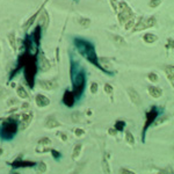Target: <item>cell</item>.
Segmentation results:
<instances>
[{"instance_id": "6da1fadb", "label": "cell", "mask_w": 174, "mask_h": 174, "mask_svg": "<svg viewBox=\"0 0 174 174\" xmlns=\"http://www.w3.org/2000/svg\"><path fill=\"white\" fill-rule=\"evenodd\" d=\"M23 66L25 67V78L28 82V85L30 86V88L34 87V82H35V75L37 72V63H36V57L35 56H30L28 52L23 53L20 58V63H19V67ZM18 67V69H19Z\"/></svg>"}, {"instance_id": "7a4b0ae2", "label": "cell", "mask_w": 174, "mask_h": 174, "mask_svg": "<svg viewBox=\"0 0 174 174\" xmlns=\"http://www.w3.org/2000/svg\"><path fill=\"white\" fill-rule=\"evenodd\" d=\"M74 45L81 56H84L87 60L90 63H92L93 65H95L97 67L101 69L99 60H98V57H97V53H95V48H94L92 42L84 40V38H74Z\"/></svg>"}, {"instance_id": "3957f363", "label": "cell", "mask_w": 174, "mask_h": 174, "mask_svg": "<svg viewBox=\"0 0 174 174\" xmlns=\"http://www.w3.org/2000/svg\"><path fill=\"white\" fill-rule=\"evenodd\" d=\"M73 80V94L74 97H77V99H79L81 95H82V92H84V88H85V84H86V75H85V72L84 71H79L74 77L72 75Z\"/></svg>"}, {"instance_id": "277c9868", "label": "cell", "mask_w": 174, "mask_h": 174, "mask_svg": "<svg viewBox=\"0 0 174 174\" xmlns=\"http://www.w3.org/2000/svg\"><path fill=\"white\" fill-rule=\"evenodd\" d=\"M16 132H18V124L13 121H6L1 125V130H0L1 138L5 140H10V139L14 138Z\"/></svg>"}, {"instance_id": "5b68a950", "label": "cell", "mask_w": 174, "mask_h": 174, "mask_svg": "<svg viewBox=\"0 0 174 174\" xmlns=\"http://www.w3.org/2000/svg\"><path fill=\"white\" fill-rule=\"evenodd\" d=\"M158 114H159V112H158V109H157L156 107H152V108H151V110L146 114V121H145L144 129H143V132H142V138H143V140H144V137H145V134H146L147 129H149V128H150V125L154 122V120L157 119Z\"/></svg>"}, {"instance_id": "8992f818", "label": "cell", "mask_w": 174, "mask_h": 174, "mask_svg": "<svg viewBox=\"0 0 174 174\" xmlns=\"http://www.w3.org/2000/svg\"><path fill=\"white\" fill-rule=\"evenodd\" d=\"M40 86L42 87L43 90H47V91H51V90H55L58 87V82L55 80V79H47V80H40Z\"/></svg>"}, {"instance_id": "52a82bcc", "label": "cell", "mask_w": 174, "mask_h": 174, "mask_svg": "<svg viewBox=\"0 0 174 174\" xmlns=\"http://www.w3.org/2000/svg\"><path fill=\"white\" fill-rule=\"evenodd\" d=\"M75 102V97L73 94V92L71 91H66L64 93V97H63V103L66 106V107H73Z\"/></svg>"}, {"instance_id": "ba28073f", "label": "cell", "mask_w": 174, "mask_h": 174, "mask_svg": "<svg viewBox=\"0 0 174 174\" xmlns=\"http://www.w3.org/2000/svg\"><path fill=\"white\" fill-rule=\"evenodd\" d=\"M128 94H129L130 100L132 101V103H135V105H137V106L140 105L142 100H140V97H139V94L137 93L136 90H134V88H131V87H130V88H128Z\"/></svg>"}, {"instance_id": "9c48e42d", "label": "cell", "mask_w": 174, "mask_h": 174, "mask_svg": "<svg viewBox=\"0 0 174 174\" xmlns=\"http://www.w3.org/2000/svg\"><path fill=\"white\" fill-rule=\"evenodd\" d=\"M35 164L36 162H34V161H23V160L18 159V160L13 161L11 165L13 168H20V167H34Z\"/></svg>"}, {"instance_id": "30bf717a", "label": "cell", "mask_w": 174, "mask_h": 174, "mask_svg": "<svg viewBox=\"0 0 174 174\" xmlns=\"http://www.w3.org/2000/svg\"><path fill=\"white\" fill-rule=\"evenodd\" d=\"M38 66H40V69H41V71H43V72H47V71H49L50 70V67H51V65H50V62L43 56V55H41L40 56V62H38Z\"/></svg>"}, {"instance_id": "8fae6325", "label": "cell", "mask_w": 174, "mask_h": 174, "mask_svg": "<svg viewBox=\"0 0 174 174\" xmlns=\"http://www.w3.org/2000/svg\"><path fill=\"white\" fill-rule=\"evenodd\" d=\"M35 101H36V105H37L38 107H41V108H42V107H47V106L50 105V100H49L45 95H42V94L36 95Z\"/></svg>"}, {"instance_id": "7c38bea8", "label": "cell", "mask_w": 174, "mask_h": 174, "mask_svg": "<svg viewBox=\"0 0 174 174\" xmlns=\"http://www.w3.org/2000/svg\"><path fill=\"white\" fill-rule=\"evenodd\" d=\"M37 23H38L40 27H47L49 25V15H48L47 11H42V13H41V15L38 18Z\"/></svg>"}, {"instance_id": "4fadbf2b", "label": "cell", "mask_w": 174, "mask_h": 174, "mask_svg": "<svg viewBox=\"0 0 174 174\" xmlns=\"http://www.w3.org/2000/svg\"><path fill=\"white\" fill-rule=\"evenodd\" d=\"M149 93L151 97H153L154 99H158L162 95V91L161 88H159V87H156V86H150L149 87Z\"/></svg>"}, {"instance_id": "5bb4252c", "label": "cell", "mask_w": 174, "mask_h": 174, "mask_svg": "<svg viewBox=\"0 0 174 174\" xmlns=\"http://www.w3.org/2000/svg\"><path fill=\"white\" fill-rule=\"evenodd\" d=\"M32 120H33L32 114H26V115H23V116H22V119H21V123H20V128H21V130L26 129V128L30 124Z\"/></svg>"}, {"instance_id": "9a60e30c", "label": "cell", "mask_w": 174, "mask_h": 174, "mask_svg": "<svg viewBox=\"0 0 174 174\" xmlns=\"http://www.w3.org/2000/svg\"><path fill=\"white\" fill-rule=\"evenodd\" d=\"M59 125H60L59 122H58L56 119H53V117L47 119V121H45V123H44V127H45L47 129H53V128H57V127H59Z\"/></svg>"}, {"instance_id": "2e32d148", "label": "cell", "mask_w": 174, "mask_h": 174, "mask_svg": "<svg viewBox=\"0 0 174 174\" xmlns=\"http://www.w3.org/2000/svg\"><path fill=\"white\" fill-rule=\"evenodd\" d=\"M33 36H34V40H35L36 45H40V41H41V27H40V26H37L36 29L34 30Z\"/></svg>"}, {"instance_id": "e0dca14e", "label": "cell", "mask_w": 174, "mask_h": 174, "mask_svg": "<svg viewBox=\"0 0 174 174\" xmlns=\"http://www.w3.org/2000/svg\"><path fill=\"white\" fill-rule=\"evenodd\" d=\"M165 72H166V74H167V78L169 79L171 84L173 85V73H174V67H173V65L166 66V67H165Z\"/></svg>"}, {"instance_id": "ac0fdd59", "label": "cell", "mask_w": 174, "mask_h": 174, "mask_svg": "<svg viewBox=\"0 0 174 174\" xmlns=\"http://www.w3.org/2000/svg\"><path fill=\"white\" fill-rule=\"evenodd\" d=\"M157 36L154 35V34H150V33H147V34H145L144 36H143V40L146 42V43H153V42H156L157 41Z\"/></svg>"}, {"instance_id": "d6986e66", "label": "cell", "mask_w": 174, "mask_h": 174, "mask_svg": "<svg viewBox=\"0 0 174 174\" xmlns=\"http://www.w3.org/2000/svg\"><path fill=\"white\" fill-rule=\"evenodd\" d=\"M16 93H18V95H19L21 99H27V98H28V93H27V91L23 88L22 86H18Z\"/></svg>"}, {"instance_id": "ffe728a7", "label": "cell", "mask_w": 174, "mask_h": 174, "mask_svg": "<svg viewBox=\"0 0 174 174\" xmlns=\"http://www.w3.org/2000/svg\"><path fill=\"white\" fill-rule=\"evenodd\" d=\"M78 23L82 27V28H88L91 25V20L90 19H86V18H79L78 19Z\"/></svg>"}, {"instance_id": "44dd1931", "label": "cell", "mask_w": 174, "mask_h": 174, "mask_svg": "<svg viewBox=\"0 0 174 174\" xmlns=\"http://www.w3.org/2000/svg\"><path fill=\"white\" fill-rule=\"evenodd\" d=\"M8 41H10V45L12 47L13 51L15 52V51H16V41H15V35H14V33H11V34L8 35Z\"/></svg>"}, {"instance_id": "7402d4cb", "label": "cell", "mask_w": 174, "mask_h": 174, "mask_svg": "<svg viewBox=\"0 0 174 174\" xmlns=\"http://www.w3.org/2000/svg\"><path fill=\"white\" fill-rule=\"evenodd\" d=\"M81 149H82V145L81 144H77L73 149V153H72V158L73 159H77L79 156H80V152H81Z\"/></svg>"}, {"instance_id": "603a6c76", "label": "cell", "mask_w": 174, "mask_h": 174, "mask_svg": "<svg viewBox=\"0 0 174 174\" xmlns=\"http://www.w3.org/2000/svg\"><path fill=\"white\" fill-rule=\"evenodd\" d=\"M125 139H127V142H128L130 145H134V144H135V138H134V136H132V134H131L130 131H127V132H125Z\"/></svg>"}, {"instance_id": "cb8c5ba5", "label": "cell", "mask_w": 174, "mask_h": 174, "mask_svg": "<svg viewBox=\"0 0 174 174\" xmlns=\"http://www.w3.org/2000/svg\"><path fill=\"white\" fill-rule=\"evenodd\" d=\"M124 127H125V122H124V121H117V122L115 123V129H116L117 131H123Z\"/></svg>"}, {"instance_id": "d4e9b609", "label": "cell", "mask_w": 174, "mask_h": 174, "mask_svg": "<svg viewBox=\"0 0 174 174\" xmlns=\"http://www.w3.org/2000/svg\"><path fill=\"white\" fill-rule=\"evenodd\" d=\"M38 145H42V146H50V145H51V140H50L49 138L44 137V138H42V139L38 140Z\"/></svg>"}, {"instance_id": "484cf974", "label": "cell", "mask_w": 174, "mask_h": 174, "mask_svg": "<svg viewBox=\"0 0 174 174\" xmlns=\"http://www.w3.org/2000/svg\"><path fill=\"white\" fill-rule=\"evenodd\" d=\"M114 41H115V43L116 44H119V45H124L125 44V41H124V38L123 37H121V36H114Z\"/></svg>"}, {"instance_id": "4316f807", "label": "cell", "mask_w": 174, "mask_h": 174, "mask_svg": "<svg viewBox=\"0 0 174 174\" xmlns=\"http://www.w3.org/2000/svg\"><path fill=\"white\" fill-rule=\"evenodd\" d=\"M80 113H73L72 115H71V117H72V121L73 122H81V119H80Z\"/></svg>"}, {"instance_id": "83f0119b", "label": "cell", "mask_w": 174, "mask_h": 174, "mask_svg": "<svg viewBox=\"0 0 174 174\" xmlns=\"http://www.w3.org/2000/svg\"><path fill=\"white\" fill-rule=\"evenodd\" d=\"M37 169H38L41 173H44V172H47V165H45L43 161H41V162L38 164V166H37Z\"/></svg>"}, {"instance_id": "f1b7e54d", "label": "cell", "mask_w": 174, "mask_h": 174, "mask_svg": "<svg viewBox=\"0 0 174 174\" xmlns=\"http://www.w3.org/2000/svg\"><path fill=\"white\" fill-rule=\"evenodd\" d=\"M161 1H162V0H151V1H150V7H158L160 4H161Z\"/></svg>"}, {"instance_id": "f546056e", "label": "cell", "mask_w": 174, "mask_h": 174, "mask_svg": "<svg viewBox=\"0 0 174 174\" xmlns=\"http://www.w3.org/2000/svg\"><path fill=\"white\" fill-rule=\"evenodd\" d=\"M102 169L105 173H110V169H109V166H108V162L106 159L102 161Z\"/></svg>"}, {"instance_id": "4dcf8cb0", "label": "cell", "mask_w": 174, "mask_h": 174, "mask_svg": "<svg viewBox=\"0 0 174 174\" xmlns=\"http://www.w3.org/2000/svg\"><path fill=\"white\" fill-rule=\"evenodd\" d=\"M134 25H135L134 18H132V19H129V20L127 21V25H125V29H131V28L134 27Z\"/></svg>"}, {"instance_id": "1f68e13d", "label": "cell", "mask_w": 174, "mask_h": 174, "mask_svg": "<svg viewBox=\"0 0 174 174\" xmlns=\"http://www.w3.org/2000/svg\"><path fill=\"white\" fill-rule=\"evenodd\" d=\"M147 78H149V80H151L152 82H157V81H158V77H157V74H154V73H150V74L147 75Z\"/></svg>"}, {"instance_id": "d6a6232c", "label": "cell", "mask_w": 174, "mask_h": 174, "mask_svg": "<svg viewBox=\"0 0 174 174\" xmlns=\"http://www.w3.org/2000/svg\"><path fill=\"white\" fill-rule=\"evenodd\" d=\"M74 135L77 137H81V136L85 135V130H82V129H75L74 130Z\"/></svg>"}, {"instance_id": "836d02e7", "label": "cell", "mask_w": 174, "mask_h": 174, "mask_svg": "<svg viewBox=\"0 0 174 174\" xmlns=\"http://www.w3.org/2000/svg\"><path fill=\"white\" fill-rule=\"evenodd\" d=\"M91 92L93 94H95L98 92V84L97 82H92V85H91Z\"/></svg>"}, {"instance_id": "e575fe53", "label": "cell", "mask_w": 174, "mask_h": 174, "mask_svg": "<svg viewBox=\"0 0 174 174\" xmlns=\"http://www.w3.org/2000/svg\"><path fill=\"white\" fill-rule=\"evenodd\" d=\"M103 90H105V92H106V93L110 94V93L113 92V87H112V86H110L109 84H106V85H105V88H103Z\"/></svg>"}, {"instance_id": "d590c367", "label": "cell", "mask_w": 174, "mask_h": 174, "mask_svg": "<svg viewBox=\"0 0 174 174\" xmlns=\"http://www.w3.org/2000/svg\"><path fill=\"white\" fill-rule=\"evenodd\" d=\"M57 136H58L63 142H66V140H67V136H66L64 132H60V131H59V132H57Z\"/></svg>"}, {"instance_id": "8d00e7d4", "label": "cell", "mask_w": 174, "mask_h": 174, "mask_svg": "<svg viewBox=\"0 0 174 174\" xmlns=\"http://www.w3.org/2000/svg\"><path fill=\"white\" fill-rule=\"evenodd\" d=\"M50 151H51V153H52V157H53L56 160L60 158V153H59L58 151H56V150H50Z\"/></svg>"}, {"instance_id": "74e56055", "label": "cell", "mask_w": 174, "mask_h": 174, "mask_svg": "<svg viewBox=\"0 0 174 174\" xmlns=\"http://www.w3.org/2000/svg\"><path fill=\"white\" fill-rule=\"evenodd\" d=\"M108 134H109L110 136H116V134H117V130H116L115 128H114V129H113V128H110V129L108 130Z\"/></svg>"}, {"instance_id": "f35d334b", "label": "cell", "mask_w": 174, "mask_h": 174, "mask_svg": "<svg viewBox=\"0 0 174 174\" xmlns=\"http://www.w3.org/2000/svg\"><path fill=\"white\" fill-rule=\"evenodd\" d=\"M120 173H125V174H132L134 172L130 171V169H127V168H121L120 169Z\"/></svg>"}, {"instance_id": "ab89813d", "label": "cell", "mask_w": 174, "mask_h": 174, "mask_svg": "<svg viewBox=\"0 0 174 174\" xmlns=\"http://www.w3.org/2000/svg\"><path fill=\"white\" fill-rule=\"evenodd\" d=\"M167 120V117L166 116H162V119H159L157 122H156V125H158V124H160V123H162L164 121H166Z\"/></svg>"}, {"instance_id": "60d3db41", "label": "cell", "mask_w": 174, "mask_h": 174, "mask_svg": "<svg viewBox=\"0 0 174 174\" xmlns=\"http://www.w3.org/2000/svg\"><path fill=\"white\" fill-rule=\"evenodd\" d=\"M110 3H112V6H113L114 11H117V3L115 1V0H110Z\"/></svg>"}, {"instance_id": "b9f144b4", "label": "cell", "mask_w": 174, "mask_h": 174, "mask_svg": "<svg viewBox=\"0 0 174 174\" xmlns=\"http://www.w3.org/2000/svg\"><path fill=\"white\" fill-rule=\"evenodd\" d=\"M22 107H23V109H27V108H28V103H25Z\"/></svg>"}, {"instance_id": "7bdbcfd3", "label": "cell", "mask_w": 174, "mask_h": 174, "mask_svg": "<svg viewBox=\"0 0 174 174\" xmlns=\"http://www.w3.org/2000/svg\"><path fill=\"white\" fill-rule=\"evenodd\" d=\"M3 152H4V151H3V149H0V154H3Z\"/></svg>"}, {"instance_id": "ee69618b", "label": "cell", "mask_w": 174, "mask_h": 174, "mask_svg": "<svg viewBox=\"0 0 174 174\" xmlns=\"http://www.w3.org/2000/svg\"><path fill=\"white\" fill-rule=\"evenodd\" d=\"M0 52H1V49H0Z\"/></svg>"}]
</instances>
